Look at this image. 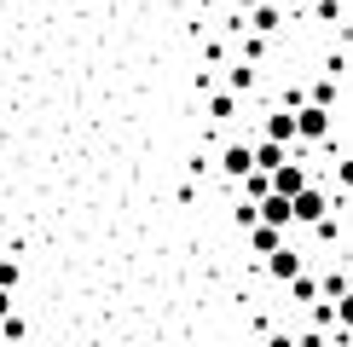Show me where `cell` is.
<instances>
[{"label":"cell","mask_w":353,"mask_h":347,"mask_svg":"<svg viewBox=\"0 0 353 347\" xmlns=\"http://www.w3.org/2000/svg\"><path fill=\"white\" fill-rule=\"evenodd\" d=\"M249 249H255L261 260H272L278 249H290V231H278V226H255V231H249Z\"/></svg>","instance_id":"52a82bcc"},{"label":"cell","mask_w":353,"mask_h":347,"mask_svg":"<svg viewBox=\"0 0 353 347\" xmlns=\"http://www.w3.org/2000/svg\"><path fill=\"white\" fill-rule=\"evenodd\" d=\"M232 6H238V18L249 23V18H255V12H261V6H267V0H232Z\"/></svg>","instance_id":"d6986e66"},{"label":"cell","mask_w":353,"mask_h":347,"mask_svg":"<svg viewBox=\"0 0 353 347\" xmlns=\"http://www.w3.org/2000/svg\"><path fill=\"white\" fill-rule=\"evenodd\" d=\"M267 347H301V336H296V330H272Z\"/></svg>","instance_id":"e0dca14e"},{"label":"cell","mask_w":353,"mask_h":347,"mask_svg":"<svg viewBox=\"0 0 353 347\" xmlns=\"http://www.w3.org/2000/svg\"><path fill=\"white\" fill-rule=\"evenodd\" d=\"M12 318V289H0V324Z\"/></svg>","instance_id":"ffe728a7"},{"label":"cell","mask_w":353,"mask_h":347,"mask_svg":"<svg viewBox=\"0 0 353 347\" xmlns=\"http://www.w3.org/2000/svg\"><path fill=\"white\" fill-rule=\"evenodd\" d=\"M347 289H353V266H347Z\"/></svg>","instance_id":"7402d4cb"},{"label":"cell","mask_w":353,"mask_h":347,"mask_svg":"<svg viewBox=\"0 0 353 347\" xmlns=\"http://www.w3.org/2000/svg\"><path fill=\"white\" fill-rule=\"evenodd\" d=\"M0 341H6V347H18V341H23V318H18V313L0 324Z\"/></svg>","instance_id":"9a60e30c"},{"label":"cell","mask_w":353,"mask_h":347,"mask_svg":"<svg viewBox=\"0 0 353 347\" xmlns=\"http://www.w3.org/2000/svg\"><path fill=\"white\" fill-rule=\"evenodd\" d=\"M209 116H214V122H232V116H238V93H226V87L209 93Z\"/></svg>","instance_id":"7c38bea8"},{"label":"cell","mask_w":353,"mask_h":347,"mask_svg":"<svg viewBox=\"0 0 353 347\" xmlns=\"http://www.w3.org/2000/svg\"><path fill=\"white\" fill-rule=\"evenodd\" d=\"M278 23H284V12H278V6H261L243 29H249V35H278Z\"/></svg>","instance_id":"8fae6325"},{"label":"cell","mask_w":353,"mask_h":347,"mask_svg":"<svg viewBox=\"0 0 353 347\" xmlns=\"http://www.w3.org/2000/svg\"><path fill=\"white\" fill-rule=\"evenodd\" d=\"M336 168V185H342V191H353V156H342V162H330Z\"/></svg>","instance_id":"2e32d148"},{"label":"cell","mask_w":353,"mask_h":347,"mask_svg":"<svg viewBox=\"0 0 353 347\" xmlns=\"http://www.w3.org/2000/svg\"><path fill=\"white\" fill-rule=\"evenodd\" d=\"M319 289H325V278H307L301 272V278L290 284V301H319Z\"/></svg>","instance_id":"4fadbf2b"},{"label":"cell","mask_w":353,"mask_h":347,"mask_svg":"<svg viewBox=\"0 0 353 347\" xmlns=\"http://www.w3.org/2000/svg\"><path fill=\"white\" fill-rule=\"evenodd\" d=\"M220 81H226V93H249V87H255V64L232 58V64H226V76H220Z\"/></svg>","instance_id":"30bf717a"},{"label":"cell","mask_w":353,"mask_h":347,"mask_svg":"<svg viewBox=\"0 0 353 347\" xmlns=\"http://www.w3.org/2000/svg\"><path fill=\"white\" fill-rule=\"evenodd\" d=\"M255 168H261V174L290 168V145H278V139H255Z\"/></svg>","instance_id":"9c48e42d"},{"label":"cell","mask_w":353,"mask_h":347,"mask_svg":"<svg viewBox=\"0 0 353 347\" xmlns=\"http://www.w3.org/2000/svg\"><path fill=\"white\" fill-rule=\"evenodd\" d=\"M267 278H272V284H296V278H301V249H296V238H290V249H278V255L267 260Z\"/></svg>","instance_id":"5b68a950"},{"label":"cell","mask_w":353,"mask_h":347,"mask_svg":"<svg viewBox=\"0 0 353 347\" xmlns=\"http://www.w3.org/2000/svg\"><path fill=\"white\" fill-rule=\"evenodd\" d=\"M307 185H313V180H307V168H301V162H290V168H278V174H272V191H278V197H290V202H296Z\"/></svg>","instance_id":"ba28073f"},{"label":"cell","mask_w":353,"mask_h":347,"mask_svg":"<svg viewBox=\"0 0 353 347\" xmlns=\"http://www.w3.org/2000/svg\"><path fill=\"white\" fill-rule=\"evenodd\" d=\"M220 174H226L232 185H243L249 174H255V139H232V145H220Z\"/></svg>","instance_id":"6da1fadb"},{"label":"cell","mask_w":353,"mask_h":347,"mask_svg":"<svg viewBox=\"0 0 353 347\" xmlns=\"http://www.w3.org/2000/svg\"><path fill=\"white\" fill-rule=\"evenodd\" d=\"M325 220H330V191H325V185H307V191L296 197V226L313 231V226H325Z\"/></svg>","instance_id":"7a4b0ae2"},{"label":"cell","mask_w":353,"mask_h":347,"mask_svg":"<svg viewBox=\"0 0 353 347\" xmlns=\"http://www.w3.org/2000/svg\"><path fill=\"white\" fill-rule=\"evenodd\" d=\"M330 98H336V76H319V81H313V105L330 110Z\"/></svg>","instance_id":"5bb4252c"},{"label":"cell","mask_w":353,"mask_h":347,"mask_svg":"<svg viewBox=\"0 0 353 347\" xmlns=\"http://www.w3.org/2000/svg\"><path fill=\"white\" fill-rule=\"evenodd\" d=\"M261 226H278V231H290V226H296V202L272 191L267 202H261Z\"/></svg>","instance_id":"8992f818"},{"label":"cell","mask_w":353,"mask_h":347,"mask_svg":"<svg viewBox=\"0 0 353 347\" xmlns=\"http://www.w3.org/2000/svg\"><path fill=\"white\" fill-rule=\"evenodd\" d=\"M261 139H278V145H301L296 110H267V116H261Z\"/></svg>","instance_id":"3957f363"},{"label":"cell","mask_w":353,"mask_h":347,"mask_svg":"<svg viewBox=\"0 0 353 347\" xmlns=\"http://www.w3.org/2000/svg\"><path fill=\"white\" fill-rule=\"evenodd\" d=\"M0 260H12V249H6V243H0Z\"/></svg>","instance_id":"44dd1931"},{"label":"cell","mask_w":353,"mask_h":347,"mask_svg":"<svg viewBox=\"0 0 353 347\" xmlns=\"http://www.w3.org/2000/svg\"><path fill=\"white\" fill-rule=\"evenodd\" d=\"M0 347H6V341H0Z\"/></svg>","instance_id":"603a6c76"},{"label":"cell","mask_w":353,"mask_h":347,"mask_svg":"<svg viewBox=\"0 0 353 347\" xmlns=\"http://www.w3.org/2000/svg\"><path fill=\"white\" fill-rule=\"evenodd\" d=\"M296 127H301V145L330 139V110H325V105H301V110H296Z\"/></svg>","instance_id":"277c9868"},{"label":"cell","mask_w":353,"mask_h":347,"mask_svg":"<svg viewBox=\"0 0 353 347\" xmlns=\"http://www.w3.org/2000/svg\"><path fill=\"white\" fill-rule=\"evenodd\" d=\"M0 289H18V260H0Z\"/></svg>","instance_id":"ac0fdd59"}]
</instances>
